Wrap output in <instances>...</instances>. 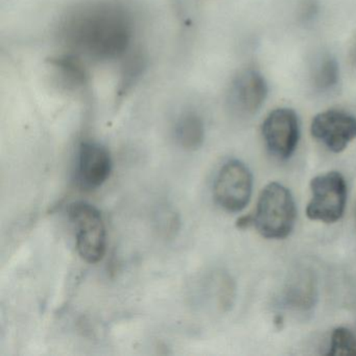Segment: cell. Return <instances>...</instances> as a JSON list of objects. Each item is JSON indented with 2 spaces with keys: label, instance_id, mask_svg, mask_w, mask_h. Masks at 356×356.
I'll list each match as a JSON object with an SVG mask.
<instances>
[{
  "label": "cell",
  "instance_id": "cell-13",
  "mask_svg": "<svg viewBox=\"0 0 356 356\" xmlns=\"http://www.w3.org/2000/svg\"><path fill=\"white\" fill-rule=\"evenodd\" d=\"M327 355H356V333L343 327L334 329Z\"/></svg>",
  "mask_w": 356,
  "mask_h": 356
},
{
  "label": "cell",
  "instance_id": "cell-2",
  "mask_svg": "<svg viewBox=\"0 0 356 356\" xmlns=\"http://www.w3.org/2000/svg\"><path fill=\"white\" fill-rule=\"evenodd\" d=\"M297 210L289 189L273 182L262 189L253 216L254 226L268 239L289 236L295 227Z\"/></svg>",
  "mask_w": 356,
  "mask_h": 356
},
{
  "label": "cell",
  "instance_id": "cell-6",
  "mask_svg": "<svg viewBox=\"0 0 356 356\" xmlns=\"http://www.w3.org/2000/svg\"><path fill=\"white\" fill-rule=\"evenodd\" d=\"M262 136L268 151L279 159H289L298 147L300 124L297 113L289 108L270 112L262 124Z\"/></svg>",
  "mask_w": 356,
  "mask_h": 356
},
{
  "label": "cell",
  "instance_id": "cell-11",
  "mask_svg": "<svg viewBox=\"0 0 356 356\" xmlns=\"http://www.w3.org/2000/svg\"><path fill=\"white\" fill-rule=\"evenodd\" d=\"M177 143L186 151H197L203 145L205 127L203 120L195 113L181 116L175 127Z\"/></svg>",
  "mask_w": 356,
  "mask_h": 356
},
{
  "label": "cell",
  "instance_id": "cell-1",
  "mask_svg": "<svg viewBox=\"0 0 356 356\" xmlns=\"http://www.w3.org/2000/svg\"><path fill=\"white\" fill-rule=\"evenodd\" d=\"M132 28L124 10L113 3H97L74 10L62 26L66 44L87 57L111 60L130 44Z\"/></svg>",
  "mask_w": 356,
  "mask_h": 356
},
{
  "label": "cell",
  "instance_id": "cell-12",
  "mask_svg": "<svg viewBox=\"0 0 356 356\" xmlns=\"http://www.w3.org/2000/svg\"><path fill=\"white\" fill-rule=\"evenodd\" d=\"M339 70L337 62L333 58H323L316 65L314 74V83L322 90L332 88L339 82Z\"/></svg>",
  "mask_w": 356,
  "mask_h": 356
},
{
  "label": "cell",
  "instance_id": "cell-8",
  "mask_svg": "<svg viewBox=\"0 0 356 356\" xmlns=\"http://www.w3.org/2000/svg\"><path fill=\"white\" fill-rule=\"evenodd\" d=\"M268 88L264 76L253 68L237 74L229 90L231 110L241 116H252L259 111L268 97Z\"/></svg>",
  "mask_w": 356,
  "mask_h": 356
},
{
  "label": "cell",
  "instance_id": "cell-7",
  "mask_svg": "<svg viewBox=\"0 0 356 356\" xmlns=\"http://www.w3.org/2000/svg\"><path fill=\"white\" fill-rule=\"evenodd\" d=\"M310 130L329 151L341 153L356 138V118L341 110H328L314 116Z\"/></svg>",
  "mask_w": 356,
  "mask_h": 356
},
{
  "label": "cell",
  "instance_id": "cell-5",
  "mask_svg": "<svg viewBox=\"0 0 356 356\" xmlns=\"http://www.w3.org/2000/svg\"><path fill=\"white\" fill-rule=\"evenodd\" d=\"M253 191V177L249 168L239 160H230L220 168L213 184L216 203L228 212L243 211Z\"/></svg>",
  "mask_w": 356,
  "mask_h": 356
},
{
  "label": "cell",
  "instance_id": "cell-16",
  "mask_svg": "<svg viewBox=\"0 0 356 356\" xmlns=\"http://www.w3.org/2000/svg\"><path fill=\"white\" fill-rule=\"evenodd\" d=\"M355 53H356V51H355Z\"/></svg>",
  "mask_w": 356,
  "mask_h": 356
},
{
  "label": "cell",
  "instance_id": "cell-15",
  "mask_svg": "<svg viewBox=\"0 0 356 356\" xmlns=\"http://www.w3.org/2000/svg\"><path fill=\"white\" fill-rule=\"evenodd\" d=\"M252 225H254V220L253 216H251V214L243 216V218L237 220V227L241 229L248 228V227L252 226Z\"/></svg>",
  "mask_w": 356,
  "mask_h": 356
},
{
  "label": "cell",
  "instance_id": "cell-9",
  "mask_svg": "<svg viewBox=\"0 0 356 356\" xmlns=\"http://www.w3.org/2000/svg\"><path fill=\"white\" fill-rule=\"evenodd\" d=\"M110 152L101 143L83 141L79 147L76 178L85 189L101 187L112 172Z\"/></svg>",
  "mask_w": 356,
  "mask_h": 356
},
{
  "label": "cell",
  "instance_id": "cell-3",
  "mask_svg": "<svg viewBox=\"0 0 356 356\" xmlns=\"http://www.w3.org/2000/svg\"><path fill=\"white\" fill-rule=\"evenodd\" d=\"M68 218L74 226L79 255L88 264L101 261L107 249V234L101 212L86 202H74L68 207Z\"/></svg>",
  "mask_w": 356,
  "mask_h": 356
},
{
  "label": "cell",
  "instance_id": "cell-14",
  "mask_svg": "<svg viewBox=\"0 0 356 356\" xmlns=\"http://www.w3.org/2000/svg\"><path fill=\"white\" fill-rule=\"evenodd\" d=\"M55 68L61 72L62 78L74 85H80L85 82V70L80 61L72 56L58 57L51 61Z\"/></svg>",
  "mask_w": 356,
  "mask_h": 356
},
{
  "label": "cell",
  "instance_id": "cell-10",
  "mask_svg": "<svg viewBox=\"0 0 356 356\" xmlns=\"http://www.w3.org/2000/svg\"><path fill=\"white\" fill-rule=\"evenodd\" d=\"M283 303L293 310L306 312L316 300V281L312 273L302 270L287 282L283 293Z\"/></svg>",
  "mask_w": 356,
  "mask_h": 356
},
{
  "label": "cell",
  "instance_id": "cell-4",
  "mask_svg": "<svg viewBox=\"0 0 356 356\" xmlns=\"http://www.w3.org/2000/svg\"><path fill=\"white\" fill-rule=\"evenodd\" d=\"M312 199L306 214L312 220L333 224L341 220L347 203V185L337 172L318 175L310 183Z\"/></svg>",
  "mask_w": 356,
  "mask_h": 356
}]
</instances>
